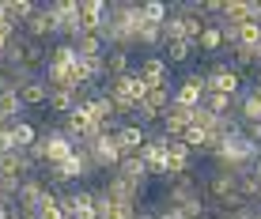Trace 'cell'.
Segmentation results:
<instances>
[{
	"instance_id": "obj_23",
	"label": "cell",
	"mask_w": 261,
	"mask_h": 219,
	"mask_svg": "<svg viewBox=\"0 0 261 219\" xmlns=\"http://www.w3.org/2000/svg\"><path fill=\"white\" fill-rule=\"evenodd\" d=\"M23 117V102L15 91H8V95H0V125H12Z\"/></svg>"
},
{
	"instance_id": "obj_18",
	"label": "cell",
	"mask_w": 261,
	"mask_h": 219,
	"mask_svg": "<svg viewBox=\"0 0 261 219\" xmlns=\"http://www.w3.org/2000/svg\"><path fill=\"white\" fill-rule=\"evenodd\" d=\"M19 102H23V110H31V106H46L49 102V87H46V79H31L23 91H19Z\"/></svg>"
},
{
	"instance_id": "obj_39",
	"label": "cell",
	"mask_w": 261,
	"mask_h": 219,
	"mask_svg": "<svg viewBox=\"0 0 261 219\" xmlns=\"http://www.w3.org/2000/svg\"><path fill=\"white\" fill-rule=\"evenodd\" d=\"M223 219H231V215H223Z\"/></svg>"
},
{
	"instance_id": "obj_27",
	"label": "cell",
	"mask_w": 261,
	"mask_h": 219,
	"mask_svg": "<svg viewBox=\"0 0 261 219\" xmlns=\"http://www.w3.org/2000/svg\"><path fill=\"white\" fill-rule=\"evenodd\" d=\"M257 193H261V181L250 174V170H242L239 174V197L246 200V204H257Z\"/></svg>"
},
{
	"instance_id": "obj_28",
	"label": "cell",
	"mask_w": 261,
	"mask_h": 219,
	"mask_svg": "<svg viewBox=\"0 0 261 219\" xmlns=\"http://www.w3.org/2000/svg\"><path fill=\"white\" fill-rule=\"evenodd\" d=\"M204 208H208V204H204V197H193V200H186V204H178V212H182V219H197Z\"/></svg>"
},
{
	"instance_id": "obj_6",
	"label": "cell",
	"mask_w": 261,
	"mask_h": 219,
	"mask_svg": "<svg viewBox=\"0 0 261 219\" xmlns=\"http://www.w3.org/2000/svg\"><path fill=\"white\" fill-rule=\"evenodd\" d=\"M114 144H118L121 159H125V155H140L144 144H148V132H144L140 125L125 121V125H118V129H114Z\"/></svg>"
},
{
	"instance_id": "obj_34",
	"label": "cell",
	"mask_w": 261,
	"mask_h": 219,
	"mask_svg": "<svg viewBox=\"0 0 261 219\" xmlns=\"http://www.w3.org/2000/svg\"><path fill=\"white\" fill-rule=\"evenodd\" d=\"M0 219H19V215H15L12 204H0Z\"/></svg>"
},
{
	"instance_id": "obj_14",
	"label": "cell",
	"mask_w": 261,
	"mask_h": 219,
	"mask_svg": "<svg viewBox=\"0 0 261 219\" xmlns=\"http://www.w3.org/2000/svg\"><path fill=\"white\" fill-rule=\"evenodd\" d=\"M186 170H193V151L182 140H170L167 144V174H186Z\"/></svg>"
},
{
	"instance_id": "obj_16",
	"label": "cell",
	"mask_w": 261,
	"mask_h": 219,
	"mask_svg": "<svg viewBox=\"0 0 261 219\" xmlns=\"http://www.w3.org/2000/svg\"><path fill=\"white\" fill-rule=\"evenodd\" d=\"M102 68H106V79H118V76H129L133 72V61H129V53H121V49H106L102 53Z\"/></svg>"
},
{
	"instance_id": "obj_5",
	"label": "cell",
	"mask_w": 261,
	"mask_h": 219,
	"mask_svg": "<svg viewBox=\"0 0 261 219\" xmlns=\"http://www.w3.org/2000/svg\"><path fill=\"white\" fill-rule=\"evenodd\" d=\"M42 144H46V167H57V162H65L68 155L76 151V144L61 132V125H53V129L42 132Z\"/></svg>"
},
{
	"instance_id": "obj_20",
	"label": "cell",
	"mask_w": 261,
	"mask_h": 219,
	"mask_svg": "<svg viewBox=\"0 0 261 219\" xmlns=\"http://www.w3.org/2000/svg\"><path fill=\"white\" fill-rule=\"evenodd\" d=\"M201 106L208 110L212 117H227V114H235V98H227V95H216V91H204Z\"/></svg>"
},
{
	"instance_id": "obj_3",
	"label": "cell",
	"mask_w": 261,
	"mask_h": 219,
	"mask_svg": "<svg viewBox=\"0 0 261 219\" xmlns=\"http://www.w3.org/2000/svg\"><path fill=\"white\" fill-rule=\"evenodd\" d=\"M133 72H137L148 87H170V65L159 57V53H144V61Z\"/></svg>"
},
{
	"instance_id": "obj_15",
	"label": "cell",
	"mask_w": 261,
	"mask_h": 219,
	"mask_svg": "<svg viewBox=\"0 0 261 219\" xmlns=\"http://www.w3.org/2000/svg\"><path fill=\"white\" fill-rule=\"evenodd\" d=\"M114 174H121L125 181H137V185H148L151 181V174H148V167H144L140 155H125L118 167H114Z\"/></svg>"
},
{
	"instance_id": "obj_31",
	"label": "cell",
	"mask_w": 261,
	"mask_h": 219,
	"mask_svg": "<svg viewBox=\"0 0 261 219\" xmlns=\"http://www.w3.org/2000/svg\"><path fill=\"white\" fill-rule=\"evenodd\" d=\"M133 215H137V204H110L106 219H133Z\"/></svg>"
},
{
	"instance_id": "obj_35",
	"label": "cell",
	"mask_w": 261,
	"mask_h": 219,
	"mask_svg": "<svg viewBox=\"0 0 261 219\" xmlns=\"http://www.w3.org/2000/svg\"><path fill=\"white\" fill-rule=\"evenodd\" d=\"M250 174H254V178L261 181V155H257V159H254V162H250Z\"/></svg>"
},
{
	"instance_id": "obj_13",
	"label": "cell",
	"mask_w": 261,
	"mask_h": 219,
	"mask_svg": "<svg viewBox=\"0 0 261 219\" xmlns=\"http://www.w3.org/2000/svg\"><path fill=\"white\" fill-rule=\"evenodd\" d=\"M80 106L87 110L91 121H118V117H114V102L102 95V91H91L87 98H80Z\"/></svg>"
},
{
	"instance_id": "obj_21",
	"label": "cell",
	"mask_w": 261,
	"mask_h": 219,
	"mask_svg": "<svg viewBox=\"0 0 261 219\" xmlns=\"http://www.w3.org/2000/svg\"><path fill=\"white\" fill-rule=\"evenodd\" d=\"M76 106H80V98L72 95V91H49V102H46V110H49V114L65 117V114H72Z\"/></svg>"
},
{
	"instance_id": "obj_24",
	"label": "cell",
	"mask_w": 261,
	"mask_h": 219,
	"mask_svg": "<svg viewBox=\"0 0 261 219\" xmlns=\"http://www.w3.org/2000/svg\"><path fill=\"white\" fill-rule=\"evenodd\" d=\"M12 132H15V144H19V151H27L34 140H38V125L34 121H27V117H19V121H12Z\"/></svg>"
},
{
	"instance_id": "obj_33",
	"label": "cell",
	"mask_w": 261,
	"mask_h": 219,
	"mask_svg": "<svg viewBox=\"0 0 261 219\" xmlns=\"http://www.w3.org/2000/svg\"><path fill=\"white\" fill-rule=\"evenodd\" d=\"M155 219H182V212H178V208H163Z\"/></svg>"
},
{
	"instance_id": "obj_1",
	"label": "cell",
	"mask_w": 261,
	"mask_h": 219,
	"mask_svg": "<svg viewBox=\"0 0 261 219\" xmlns=\"http://www.w3.org/2000/svg\"><path fill=\"white\" fill-rule=\"evenodd\" d=\"M242 72H235L227 61H212V68L204 72V91H216V95H227V98H239L242 91Z\"/></svg>"
},
{
	"instance_id": "obj_37",
	"label": "cell",
	"mask_w": 261,
	"mask_h": 219,
	"mask_svg": "<svg viewBox=\"0 0 261 219\" xmlns=\"http://www.w3.org/2000/svg\"><path fill=\"white\" fill-rule=\"evenodd\" d=\"M133 219H155V215H140V212H137V215H133Z\"/></svg>"
},
{
	"instance_id": "obj_17",
	"label": "cell",
	"mask_w": 261,
	"mask_h": 219,
	"mask_svg": "<svg viewBox=\"0 0 261 219\" xmlns=\"http://www.w3.org/2000/svg\"><path fill=\"white\" fill-rule=\"evenodd\" d=\"M159 57H163L167 65H190V61L197 57V45H190L186 38H178V42H167Z\"/></svg>"
},
{
	"instance_id": "obj_41",
	"label": "cell",
	"mask_w": 261,
	"mask_h": 219,
	"mask_svg": "<svg viewBox=\"0 0 261 219\" xmlns=\"http://www.w3.org/2000/svg\"><path fill=\"white\" fill-rule=\"evenodd\" d=\"M31 219H34V215H31Z\"/></svg>"
},
{
	"instance_id": "obj_29",
	"label": "cell",
	"mask_w": 261,
	"mask_h": 219,
	"mask_svg": "<svg viewBox=\"0 0 261 219\" xmlns=\"http://www.w3.org/2000/svg\"><path fill=\"white\" fill-rule=\"evenodd\" d=\"M8 151H19V144H15L12 125H0V155H8Z\"/></svg>"
},
{
	"instance_id": "obj_22",
	"label": "cell",
	"mask_w": 261,
	"mask_h": 219,
	"mask_svg": "<svg viewBox=\"0 0 261 219\" xmlns=\"http://www.w3.org/2000/svg\"><path fill=\"white\" fill-rule=\"evenodd\" d=\"M140 15H144V26H163V19L170 15V4H163V0H144Z\"/></svg>"
},
{
	"instance_id": "obj_38",
	"label": "cell",
	"mask_w": 261,
	"mask_h": 219,
	"mask_svg": "<svg viewBox=\"0 0 261 219\" xmlns=\"http://www.w3.org/2000/svg\"><path fill=\"white\" fill-rule=\"evenodd\" d=\"M257 31H261V19H257Z\"/></svg>"
},
{
	"instance_id": "obj_10",
	"label": "cell",
	"mask_w": 261,
	"mask_h": 219,
	"mask_svg": "<svg viewBox=\"0 0 261 219\" xmlns=\"http://www.w3.org/2000/svg\"><path fill=\"white\" fill-rule=\"evenodd\" d=\"M19 34H23V38H31V42H46V45L57 38V34H53L49 15H46V8H38L31 19H23V23H19Z\"/></svg>"
},
{
	"instance_id": "obj_11",
	"label": "cell",
	"mask_w": 261,
	"mask_h": 219,
	"mask_svg": "<svg viewBox=\"0 0 261 219\" xmlns=\"http://www.w3.org/2000/svg\"><path fill=\"white\" fill-rule=\"evenodd\" d=\"M57 170H61V178H65L68 185H72V181H84V178H91V174H95L91 159H87V155L80 151V148L72 151V155H68L65 162H57Z\"/></svg>"
},
{
	"instance_id": "obj_36",
	"label": "cell",
	"mask_w": 261,
	"mask_h": 219,
	"mask_svg": "<svg viewBox=\"0 0 261 219\" xmlns=\"http://www.w3.org/2000/svg\"><path fill=\"white\" fill-rule=\"evenodd\" d=\"M250 87H257V91H261V65L254 68V84H250Z\"/></svg>"
},
{
	"instance_id": "obj_8",
	"label": "cell",
	"mask_w": 261,
	"mask_h": 219,
	"mask_svg": "<svg viewBox=\"0 0 261 219\" xmlns=\"http://www.w3.org/2000/svg\"><path fill=\"white\" fill-rule=\"evenodd\" d=\"M106 12H110L106 0H84L80 4V34H98L106 23Z\"/></svg>"
},
{
	"instance_id": "obj_12",
	"label": "cell",
	"mask_w": 261,
	"mask_h": 219,
	"mask_svg": "<svg viewBox=\"0 0 261 219\" xmlns=\"http://www.w3.org/2000/svg\"><path fill=\"white\" fill-rule=\"evenodd\" d=\"M19 38H23V34H19ZM46 61H49V45H46V42L23 38V61H19V65H23L27 72H34V76H38V72L46 68Z\"/></svg>"
},
{
	"instance_id": "obj_9",
	"label": "cell",
	"mask_w": 261,
	"mask_h": 219,
	"mask_svg": "<svg viewBox=\"0 0 261 219\" xmlns=\"http://www.w3.org/2000/svg\"><path fill=\"white\" fill-rule=\"evenodd\" d=\"M235 117H239V125L261 121V91H257V87H242V91H239V98H235Z\"/></svg>"
},
{
	"instance_id": "obj_30",
	"label": "cell",
	"mask_w": 261,
	"mask_h": 219,
	"mask_svg": "<svg viewBox=\"0 0 261 219\" xmlns=\"http://www.w3.org/2000/svg\"><path fill=\"white\" fill-rule=\"evenodd\" d=\"M239 132H242V140H250L254 148H261V121H254V125H239Z\"/></svg>"
},
{
	"instance_id": "obj_26",
	"label": "cell",
	"mask_w": 261,
	"mask_h": 219,
	"mask_svg": "<svg viewBox=\"0 0 261 219\" xmlns=\"http://www.w3.org/2000/svg\"><path fill=\"white\" fill-rule=\"evenodd\" d=\"M174 102V87H148V95H144V106H151V110H163Z\"/></svg>"
},
{
	"instance_id": "obj_7",
	"label": "cell",
	"mask_w": 261,
	"mask_h": 219,
	"mask_svg": "<svg viewBox=\"0 0 261 219\" xmlns=\"http://www.w3.org/2000/svg\"><path fill=\"white\" fill-rule=\"evenodd\" d=\"M159 132L167 136V140H178V136H182L186 129H190V110H182V106H174L170 102L163 114H159V125H155Z\"/></svg>"
},
{
	"instance_id": "obj_4",
	"label": "cell",
	"mask_w": 261,
	"mask_h": 219,
	"mask_svg": "<svg viewBox=\"0 0 261 219\" xmlns=\"http://www.w3.org/2000/svg\"><path fill=\"white\" fill-rule=\"evenodd\" d=\"M102 193L114 200V204H137V200L148 193V185H137V181H125L121 174H110L102 185Z\"/></svg>"
},
{
	"instance_id": "obj_32",
	"label": "cell",
	"mask_w": 261,
	"mask_h": 219,
	"mask_svg": "<svg viewBox=\"0 0 261 219\" xmlns=\"http://www.w3.org/2000/svg\"><path fill=\"white\" fill-rule=\"evenodd\" d=\"M197 219H223V212H220V208H212V204H208V208H204V212L197 215Z\"/></svg>"
},
{
	"instance_id": "obj_2",
	"label": "cell",
	"mask_w": 261,
	"mask_h": 219,
	"mask_svg": "<svg viewBox=\"0 0 261 219\" xmlns=\"http://www.w3.org/2000/svg\"><path fill=\"white\" fill-rule=\"evenodd\" d=\"M201 98H204V72L190 68V72L182 76V84L174 87V106H182V110H197V106H201Z\"/></svg>"
},
{
	"instance_id": "obj_25",
	"label": "cell",
	"mask_w": 261,
	"mask_h": 219,
	"mask_svg": "<svg viewBox=\"0 0 261 219\" xmlns=\"http://www.w3.org/2000/svg\"><path fill=\"white\" fill-rule=\"evenodd\" d=\"M4 12H8V19L19 26L23 19H31V15L38 12V4H31V0H4Z\"/></svg>"
},
{
	"instance_id": "obj_40",
	"label": "cell",
	"mask_w": 261,
	"mask_h": 219,
	"mask_svg": "<svg viewBox=\"0 0 261 219\" xmlns=\"http://www.w3.org/2000/svg\"><path fill=\"white\" fill-rule=\"evenodd\" d=\"M257 219H261V215H257Z\"/></svg>"
},
{
	"instance_id": "obj_19",
	"label": "cell",
	"mask_w": 261,
	"mask_h": 219,
	"mask_svg": "<svg viewBox=\"0 0 261 219\" xmlns=\"http://www.w3.org/2000/svg\"><path fill=\"white\" fill-rule=\"evenodd\" d=\"M72 45H76V57L80 61H95V57H102V53H106V42L98 38V34H80Z\"/></svg>"
}]
</instances>
